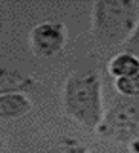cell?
<instances>
[{
  "label": "cell",
  "instance_id": "3957f363",
  "mask_svg": "<svg viewBox=\"0 0 139 153\" xmlns=\"http://www.w3.org/2000/svg\"><path fill=\"white\" fill-rule=\"evenodd\" d=\"M96 133L125 144L132 153H139V100L124 97L116 100L106 110Z\"/></svg>",
  "mask_w": 139,
  "mask_h": 153
},
{
  "label": "cell",
  "instance_id": "8992f818",
  "mask_svg": "<svg viewBox=\"0 0 139 153\" xmlns=\"http://www.w3.org/2000/svg\"><path fill=\"white\" fill-rule=\"evenodd\" d=\"M109 74L115 80L124 78L139 74V57L129 52V51H121L115 54L109 61Z\"/></svg>",
  "mask_w": 139,
  "mask_h": 153
},
{
  "label": "cell",
  "instance_id": "9c48e42d",
  "mask_svg": "<svg viewBox=\"0 0 139 153\" xmlns=\"http://www.w3.org/2000/svg\"><path fill=\"white\" fill-rule=\"evenodd\" d=\"M41 153H89V149L83 144H80L77 139L64 136L60 141H57L52 147L46 149Z\"/></svg>",
  "mask_w": 139,
  "mask_h": 153
},
{
  "label": "cell",
  "instance_id": "30bf717a",
  "mask_svg": "<svg viewBox=\"0 0 139 153\" xmlns=\"http://www.w3.org/2000/svg\"><path fill=\"white\" fill-rule=\"evenodd\" d=\"M122 49L124 51H129V52H132V54H135V55L139 57V25H138L135 34L132 35V38L127 42V45H125Z\"/></svg>",
  "mask_w": 139,
  "mask_h": 153
},
{
  "label": "cell",
  "instance_id": "5b68a950",
  "mask_svg": "<svg viewBox=\"0 0 139 153\" xmlns=\"http://www.w3.org/2000/svg\"><path fill=\"white\" fill-rule=\"evenodd\" d=\"M32 110V101L23 92L0 94V118L17 120Z\"/></svg>",
  "mask_w": 139,
  "mask_h": 153
},
{
  "label": "cell",
  "instance_id": "6da1fadb",
  "mask_svg": "<svg viewBox=\"0 0 139 153\" xmlns=\"http://www.w3.org/2000/svg\"><path fill=\"white\" fill-rule=\"evenodd\" d=\"M61 103L69 118L86 129L96 130L106 113L98 72L93 69L72 72L63 86Z\"/></svg>",
  "mask_w": 139,
  "mask_h": 153
},
{
  "label": "cell",
  "instance_id": "7a4b0ae2",
  "mask_svg": "<svg viewBox=\"0 0 139 153\" xmlns=\"http://www.w3.org/2000/svg\"><path fill=\"white\" fill-rule=\"evenodd\" d=\"M138 25L139 0H98L92 5L90 32L101 48H124Z\"/></svg>",
  "mask_w": 139,
  "mask_h": 153
},
{
  "label": "cell",
  "instance_id": "ba28073f",
  "mask_svg": "<svg viewBox=\"0 0 139 153\" xmlns=\"http://www.w3.org/2000/svg\"><path fill=\"white\" fill-rule=\"evenodd\" d=\"M115 89L124 98L139 100V74L115 80Z\"/></svg>",
  "mask_w": 139,
  "mask_h": 153
},
{
  "label": "cell",
  "instance_id": "277c9868",
  "mask_svg": "<svg viewBox=\"0 0 139 153\" xmlns=\"http://www.w3.org/2000/svg\"><path fill=\"white\" fill-rule=\"evenodd\" d=\"M67 43V28L64 23L46 20L32 28L29 34V46L35 57L50 58L64 49Z\"/></svg>",
  "mask_w": 139,
  "mask_h": 153
},
{
  "label": "cell",
  "instance_id": "52a82bcc",
  "mask_svg": "<svg viewBox=\"0 0 139 153\" xmlns=\"http://www.w3.org/2000/svg\"><path fill=\"white\" fill-rule=\"evenodd\" d=\"M32 84L31 76H24L17 71H8L3 68L0 71V94H9V92H21Z\"/></svg>",
  "mask_w": 139,
  "mask_h": 153
}]
</instances>
